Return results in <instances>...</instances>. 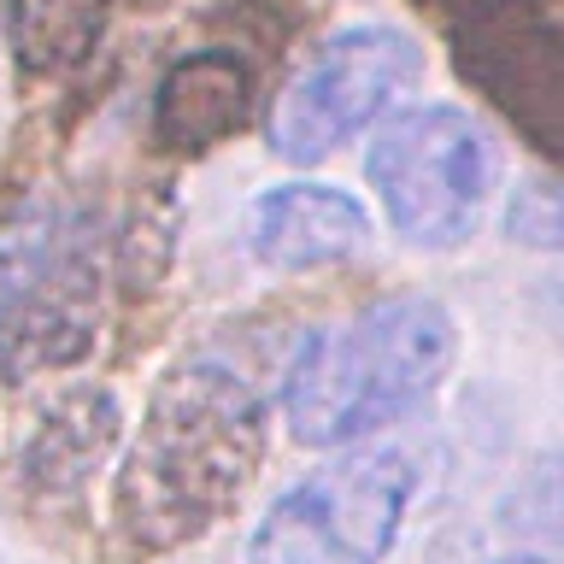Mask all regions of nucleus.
<instances>
[{
  "mask_svg": "<svg viewBox=\"0 0 564 564\" xmlns=\"http://www.w3.org/2000/svg\"><path fill=\"white\" fill-rule=\"evenodd\" d=\"M494 564H558V558H541V553H506V558H494Z\"/></svg>",
  "mask_w": 564,
  "mask_h": 564,
  "instance_id": "obj_14",
  "label": "nucleus"
},
{
  "mask_svg": "<svg viewBox=\"0 0 564 564\" xmlns=\"http://www.w3.org/2000/svg\"><path fill=\"white\" fill-rule=\"evenodd\" d=\"M123 430V412L106 388H70L42 412L30 447H24V476L42 494H77L88 476L106 465L112 441Z\"/></svg>",
  "mask_w": 564,
  "mask_h": 564,
  "instance_id": "obj_10",
  "label": "nucleus"
},
{
  "mask_svg": "<svg viewBox=\"0 0 564 564\" xmlns=\"http://www.w3.org/2000/svg\"><path fill=\"white\" fill-rule=\"evenodd\" d=\"M417 500L405 447L352 441L282 488L247 541V564H382Z\"/></svg>",
  "mask_w": 564,
  "mask_h": 564,
  "instance_id": "obj_4",
  "label": "nucleus"
},
{
  "mask_svg": "<svg viewBox=\"0 0 564 564\" xmlns=\"http://www.w3.org/2000/svg\"><path fill=\"white\" fill-rule=\"evenodd\" d=\"M100 317V224H88L47 271L0 300V382L18 388L47 370H70L95 352Z\"/></svg>",
  "mask_w": 564,
  "mask_h": 564,
  "instance_id": "obj_7",
  "label": "nucleus"
},
{
  "mask_svg": "<svg viewBox=\"0 0 564 564\" xmlns=\"http://www.w3.org/2000/svg\"><path fill=\"white\" fill-rule=\"evenodd\" d=\"M365 176L388 229L417 253H453L476 236L500 188V148L465 106L388 112L365 148Z\"/></svg>",
  "mask_w": 564,
  "mask_h": 564,
  "instance_id": "obj_3",
  "label": "nucleus"
},
{
  "mask_svg": "<svg viewBox=\"0 0 564 564\" xmlns=\"http://www.w3.org/2000/svg\"><path fill=\"white\" fill-rule=\"evenodd\" d=\"M365 236H370L365 206L347 188H329V183H276L259 194L253 218H247L253 259L282 276L329 271V264L359 253Z\"/></svg>",
  "mask_w": 564,
  "mask_h": 564,
  "instance_id": "obj_8",
  "label": "nucleus"
},
{
  "mask_svg": "<svg viewBox=\"0 0 564 564\" xmlns=\"http://www.w3.org/2000/svg\"><path fill=\"white\" fill-rule=\"evenodd\" d=\"M453 70L541 159L564 165V0H412Z\"/></svg>",
  "mask_w": 564,
  "mask_h": 564,
  "instance_id": "obj_5",
  "label": "nucleus"
},
{
  "mask_svg": "<svg viewBox=\"0 0 564 564\" xmlns=\"http://www.w3.org/2000/svg\"><path fill=\"white\" fill-rule=\"evenodd\" d=\"M253 118V70L236 47H194L153 88V141L165 153H206Z\"/></svg>",
  "mask_w": 564,
  "mask_h": 564,
  "instance_id": "obj_9",
  "label": "nucleus"
},
{
  "mask_svg": "<svg viewBox=\"0 0 564 564\" xmlns=\"http://www.w3.org/2000/svg\"><path fill=\"white\" fill-rule=\"evenodd\" d=\"M500 535L518 553L564 558V453H541L500 500Z\"/></svg>",
  "mask_w": 564,
  "mask_h": 564,
  "instance_id": "obj_12",
  "label": "nucleus"
},
{
  "mask_svg": "<svg viewBox=\"0 0 564 564\" xmlns=\"http://www.w3.org/2000/svg\"><path fill=\"white\" fill-rule=\"evenodd\" d=\"M282 365L236 335L183 352L159 377L118 470V523L135 546H183L218 523L247 488Z\"/></svg>",
  "mask_w": 564,
  "mask_h": 564,
  "instance_id": "obj_1",
  "label": "nucleus"
},
{
  "mask_svg": "<svg viewBox=\"0 0 564 564\" xmlns=\"http://www.w3.org/2000/svg\"><path fill=\"white\" fill-rule=\"evenodd\" d=\"M106 0H0L7 42L30 77H65L77 70L106 35Z\"/></svg>",
  "mask_w": 564,
  "mask_h": 564,
  "instance_id": "obj_11",
  "label": "nucleus"
},
{
  "mask_svg": "<svg viewBox=\"0 0 564 564\" xmlns=\"http://www.w3.org/2000/svg\"><path fill=\"white\" fill-rule=\"evenodd\" d=\"M506 241L564 253V176H529L506 200Z\"/></svg>",
  "mask_w": 564,
  "mask_h": 564,
  "instance_id": "obj_13",
  "label": "nucleus"
},
{
  "mask_svg": "<svg viewBox=\"0 0 564 564\" xmlns=\"http://www.w3.org/2000/svg\"><path fill=\"white\" fill-rule=\"evenodd\" d=\"M458 324L435 294H394L335 329H312L276 377L282 423L300 447L377 441L447 382Z\"/></svg>",
  "mask_w": 564,
  "mask_h": 564,
  "instance_id": "obj_2",
  "label": "nucleus"
},
{
  "mask_svg": "<svg viewBox=\"0 0 564 564\" xmlns=\"http://www.w3.org/2000/svg\"><path fill=\"white\" fill-rule=\"evenodd\" d=\"M423 83L417 35L394 24H347L324 35L271 100V153L282 165H317L335 148L377 130Z\"/></svg>",
  "mask_w": 564,
  "mask_h": 564,
  "instance_id": "obj_6",
  "label": "nucleus"
}]
</instances>
